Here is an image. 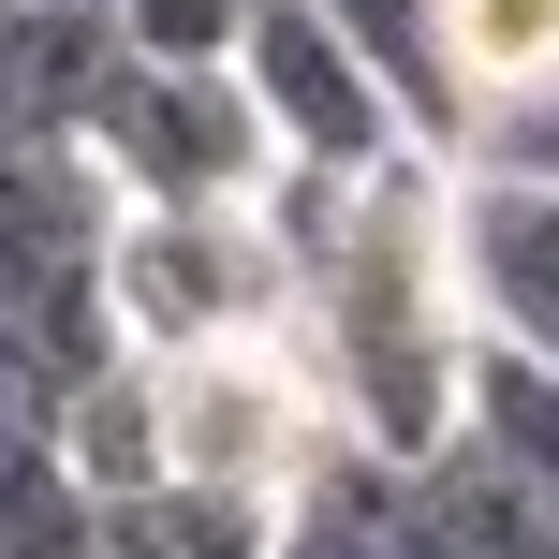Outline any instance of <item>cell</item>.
I'll list each match as a JSON object with an SVG mask.
<instances>
[{
    "label": "cell",
    "mask_w": 559,
    "mask_h": 559,
    "mask_svg": "<svg viewBox=\"0 0 559 559\" xmlns=\"http://www.w3.org/2000/svg\"><path fill=\"white\" fill-rule=\"evenodd\" d=\"M104 309L133 354H206V338L295 324V251L265 236V206H118Z\"/></svg>",
    "instance_id": "2"
},
{
    "label": "cell",
    "mask_w": 559,
    "mask_h": 559,
    "mask_svg": "<svg viewBox=\"0 0 559 559\" xmlns=\"http://www.w3.org/2000/svg\"><path fill=\"white\" fill-rule=\"evenodd\" d=\"M265 559H442L427 545V486H413V456H383V442H324L295 486H280V545Z\"/></svg>",
    "instance_id": "8"
},
{
    "label": "cell",
    "mask_w": 559,
    "mask_h": 559,
    "mask_svg": "<svg viewBox=\"0 0 559 559\" xmlns=\"http://www.w3.org/2000/svg\"><path fill=\"white\" fill-rule=\"evenodd\" d=\"M88 531H104V486L74 472V442L0 413V559H88Z\"/></svg>",
    "instance_id": "12"
},
{
    "label": "cell",
    "mask_w": 559,
    "mask_h": 559,
    "mask_svg": "<svg viewBox=\"0 0 559 559\" xmlns=\"http://www.w3.org/2000/svg\"><path fill=\"white\" fill-rule=\"evenodd\" d=\"M472 163H515V177H559V74L531 88V104H501V118H486V133H472Z\"/></svg>",
    "instance_id": "17"
},
{
    "label": "cell",
    "mask_w": 559,
    "mask_h": 559,
    "mask_svg": "<svg viewBox=\"0 0 559 559\" xmlns=\"http://www.w3.org/2000/svg\"><path fill=\"white\" fill-rule=\"evenodd\" d=\"M236 88L265 104V147L280 163H324V177H368L413 147V118L383 104V74H368L354 45H338L309 0H251V45H236Z\"/></svg>",
    "instance_id": "5"
},
{
    "label": "cell",
    "mask_w": 559,
    "mask_h": 559,
    "mask_svg": "<svg viewBox=\"0 0 559 559\" xmlns=\"http://www.w3.org/2000/svg\"><path fill=\"white\" fill-rule=\"evenodd\" d=\"M88 163L118 177V206H265L280 147L236 59H133L88 118Z\"/></svg>",
    "instance_id": "4"
},
{
    "label": "cell",
    "mask_w": 559,
    "mask_h": 559,
    "mask_svg": "<svg viewBox=\"0 0 559 559\" xmlns=\"http://www.w3.org/2000/svg\"><path fill=\"white\" fill-rule=\"evenodd\" d=\"M133 59H236L251 45V0H104Z\"/></svg>",
    "instance_id": "16"
},
{
    "label": "cell",
    "mask_w": 559,
    "mask_h": 559,
    "mask_svg": "<svg viewBox=\"0 0 559 559\" xmlns=\"http://www.w3.org/2000/svg\"><path fill=\"white\" fill-rule=\"evenodd\" d=\"M147 368H163V472H192V486H251V501H280V486L338 442L324 368L280 354V324L206 338V354H147Z\"/></svg>",
    "instance_id": "3"
},
{
    "label": "cell",
    "mask_w": 559,
    "mask_h": 559,
    "mask_svg": "<svg viewBox=\"0 0 559 559\" xmlns=\"http://www.w3.org/2000/svg\"><path fill=\"white\" fill-rule=\"evenodd\" d=\"M456 280H472V338L559 368V177L456 163Z\"/></svg>",
    "instance_id": "6"
},
{
    "label": "cell",
    "mask_w": 559,
    "mask_h": 559,
    "mask_svg": "<svg viewBox=\"0 0 559 559\" xmlns=\"http://www.w3.org/2000/svg\"><path fill=\"white\" fill-rule=\"evenodd\" d=\"M104 236H118V177L88 147H0V413L59 427L133 338L104 309Z\"/></svg>",
    "instance_id": "1"
},
{
    "label": "cell",
    "mask_w": 559,
    "mask_h": 559,
    "mask_svg": "<svg viewBox=\"0 0 559 559\" xmlns=\"http://www.w3.org/2000/svg\"><path fill=\"white\" fill-rule=\"evenodd\" d=\"M280 545V501H251V486H133V501H104V531H88V559H265Z\"/></svg>",
    "instance_id": "11"
},
{
    "label": "cell",
    "mask_w": 559,
    "mask_h": 559,
    "mask_svg": "<svg viewBox=\"0 0 559 559\" xmlns=\"http://www.w3.org/2000/svg\"><path fill=\"white\" fill-rule=\"evenodd\" d=\"M309 15L338 29V45L383 74V104L413 118V147H442V163H472V133H486V104H472V74H456V29H442V0H309Z\"/></svg>",
    "instance_id": "9"
},
{
    "label": "cell",
    "mask_w": 559,
    "mask_h": 559,
    "mask_svg": "<svg viewBox=\"0 0 559 559\" xmlns=\"http://www.w3.org/2000/svg\"><path fill=\"white\" fill-rule=\"evenodd\" d=\"M442 29H456V74H472L486 118L559 74V0H442Z\"/></svg>",
    "instance_id": "15"
},
{
    "label": "cell",
    "mask_w": 559,
    "mask_h": 559,
    "mask_svg": "<svg viewBox=\"0 0 559 559\" xmlns=\"http://www.w3.org/2000/svg\"><path fill=\"white\" fill-rule=\"evenodd\" d=\"M118 74L133 45L104 0H0V147H88Z\"/></svg>",
    "instance_id": "7"
},
{
    "label": "cell",
    "mask_w": 559,
    "mask_h": 559,
    "mask_svg": "<svg viewBox=\"0 0 559 559\" xmlns=\"http://www.w3.org/2000/svg\"><path fill=\"white\" fill-rule=\"evenodd\" d=\"M59 442H74V472L104 486V501H133V486H163V368L147 354H118L104 383L59 413Z\"/></svg>",
    "instance_id": "14"
},
{
    "label": "cell",
    "mask_w": 559,
    "mask_h": 559,
    "mask_svg": "<svg viewBox=\"0 0 559 559\" xmlns=\"http://www.w3.org/2000/svg\"><path fill=\"white\" fill-rule=\"evenodd\" d=\"M456 427H472V442L501 456L515 486H545V501H559V368L501 354V338H472V383H456Z\"/></svg>",
    "instance_id": "13"
},
{
    "label": "cell",
    "mask_w": 559,
    "mask_h": 559,
    "mask_svg": "<svg viewBox=\"0 0 559 559\" xmlns=\"http://www.w3.org/2000/svg\"><path fill=\"white\" fill-rule=\"evenodd\" d=\"M413 486H427V545H442V559H559V501L515 486L472 427H456L442 456H413Z\"/></svg>",
    "instance_id": "10"
}]
</instances>
